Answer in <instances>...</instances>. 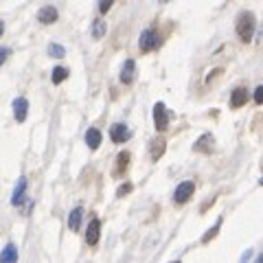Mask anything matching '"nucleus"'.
Instances as JSON below:
<instances>
[{
    "label": "nucleus",
    "instance_id": "1",
    "mask_svg": "<svg viewBox=\"0 0 263 263\" xmlns=\"http://www.w3.org/2000/svg\"><path fill=\"white\" fill-rule=\"evenodd\" d=\"M237 35H239L241 42H252L254 37V31H257V15L252 11H241L239 18H237Z\"/></svg>",
    "mask_w": 263,
    "mask_h": 263
},
{
    "label": "nucleus",
    "instance_id": "2",
    "mask_svg": "<svg viewBox=\"0 0 263 263\" xmlns=\"http://www.w3.org/2000/svg\"><path fill=\"white\" fill-rule=\"evenodd\" d=\"M160 46V33L156 27H149L141 33V40H138V48H141V53H152L154 48Z\"/></svg>",
    "mask_w": 263,
    "mask_h": 263
},
{
    "label": "nucleus",
    "instance_id": "3",
    "mask_svg": "<svg viewBox=\"0 0 263 263\" xmlns=\"http://www.w3.org/2000/svg\"><path fill=\"white\" fill-rule=\"evenodd\" d=\"M169 121H171V112L167 110V105L162 101H158L154 105V127L158 132H164L169 127Z\"/></svg>",
    "mask_w": 263,
    "mask_h": 263
},
{
    "label": "nucleus",
    "instance_id": "4",
    "mask_svg": "<svg viewBox=\"0 0 263 263\" xmlns=\"http://www.w3.org/2000/svg\"><path fill=\"white\" fill-rule=\"evenodd\" d=\"M193 193H195V184L191 182V180H186V182L178 184L176 193H174V202H176V204H186L189 200H191Z\"/></svg>",
    "mask_w": 263,
    "mask_h": 263
},
{
    "label": "nucleus",
    "instance_id": "5",
    "mask_svg": "<svg viewBox=\"0 0 263 263\" xmlns=\"http://www.w3.org/2000/svg\"><path fill=\"white\" fill-rule=\"evenodd\" d=\"M248 99H250L248 88H243V86L235 88V90H233V95H230V108H233V110L243 108V105L248 103Z\"/></svg>",
    "mask_w": 263,
    "mask_h": 263
},
{
    "label": "nucleus",
    "instance_id": "6",
    "mask_svg": "<svg viewBox=\"0 0 263 263\" xmlns=\"http://www.w3.org/2000/svg\"><path fill=\"white\" fill-rule=\"evenodd\" d=\"M134 79H136V62L125 60V64H123V68H121V84L129 86V84H134Z\"/></svg>",
    "mask_w": 263,
    "mask_h": 263
},
{
    "label": "nucleus",
    "instance_id": "7",
    "mask_svg": "<svg viewBox=\"0 0 263 263\" xmlns=\"http://www.w3.org/2000/svg\"><path fill=\"white\" fill-rule=\"evenodd\" d=\"M99 237H101V221L97 217L88 224V230H86V243L88 246H97L99 243Z\"/></svg>",
    "mask_w": 263,
    "mask_h": 263
},
{
    "label": "nucleus",
    "instance_id": "8",
    "mask_svg": "<svg viewBox=\"0 0 263 263\" xmlns=\"http://www.w3.org/2000/svg\"><path fill=\"white\" fill-rule=\"evenodd\" d=\"M27 114H29V101L24 97H18L13 101V117L18 123H24L27 121Z\"/></svg>",
    "mask_w": 263,
    "mask_h": 263
},
{
    "label": "nucleus",
    "instance_id": "9",
    "mask_svg": "<svg viewBox=\"0 0 263 263\" xmlns=\"http://www.w3.org/2000/svg\"><path fill=\"white\" fill-rule=\"evenodd\" d=\"M213 143H215L213 134H202L200 138H197V143H193V152H197V154H211L213 152Z\"/></svg>",
    "mask_w": 263,
    "mask_h": 263
},
{
    "label": "nucleus",
    "instance_id": "10",
    "mask_svg": "<svg viewBox=\"0 0 263 263\" xmlns=\"http://www.w3.org/2000/svg\"><path fill=\"white\" fill-rule=\"evenodd\" d=\"M110 138H112V143H117V145L125 143L127 138H129V129H127V125H123V123H117V125H112V129H110Z\"/></svg>",
    "mask_w": 263,
    "mask_h": 263
},
{
    "label": "nucleus",
    "instance_id": "11",
    "mask_svg": "<svg viewBox=\"0 0 263 263\" xmlns=\"http://www.w3.org/2000/svg\"><path fill=\"white\" fill-rule=\"evenodd\" d=\"M129 160H132V154L129 152H121L117 156V167H114V178H121V176H125V171L129 167Z\"/></svg>",
    "mask_w": 263,
    "mask_h": 263
},
{
    "label": "nucleus",
    "instance_id": "12",
    "mask_svg": "<svg viewBox=\"0 0 263 263\" xmlns=\"http://www.w3.org/2000/svg\"><path fill=\"white\" fill-rule=\"evenodd\" d=\"M57 15H60V13H57V9H55L53 5H44L42 9L37 11V20L42 22V24H55L57 22Z\"/></svg>",
    "mask_w": 263,
    "mask_h": 263
},
{
    "label": "nucleus",
    "instance_id": "13",
    "mask_svg": "<svg viewBox=\"0 0 263 263\" xmlns=\"http://www.w3.org/2000/svg\"><path fill=\"white\" fill-rule=\"evenodd\" d=\"M164 152H167V141H164L162 136L154 138L152 145H149V156H152V160H160L162 156H164Z\"/></svg>",
    "mask_w": 263,
    "mask_h": 263
},
{
    "label": "nucleus",
    "instance_id": "14",
    "mask_svg": "<svg viewBox=\"0 0 263 263\" xmlns=\"http://www.w3.org/2000/svg\"><path fill=\"white\" fill-rule=\"evenodd\" d=\"M0 263H18V248H15V243H7L3 248Z\"/></svg>",
    "mask_w": 263,
    "mask_h": 263
},
{
    "label": "nucleus",
    "instance_id": "15",
    "mask_svg": "<svg viewBox=\"0 0 263 263\" xmlns=\"http://www.w3.org/2000/svg\"><path fill=\"white\" fill-rule=\"evenodd\" d=\"M81 219H84V209L81 206L72 209L70 215H68V228L72 230V233H77V230L81 228Z\"/></svg>",
    "mask_w": 263,
    "mask_h": 263
},
{
    "label": "nucleus",
    "instance_id": "16",
    "mask_svg": "<svg viewBox=\"0 0 263 263\" xmlns=\"http://www.w3.org/2000/svg\"><path fill=\"white\" fill-rule=\"evenodd\" d=\"M101 132H99L97 127H90L88 132H86V145L90 147V149H99V145H101Z\"/></svg>",
    "mask_w": 263,
    "mask_h": 263
},
{
    "label": "nucleus",
    "instance_id": "17",
    "mask_svg": "<svg viewBox=\"0 0 263 263\" xmlns=\"http://www.w3.org/2000/svg\"><path fill=\"white\" fill-rule=\"evenodd\" d=\"M24 193H27V180L20 178L18 180V186H15V191H13V197H11L13 206H20V204L24 202Z\"/></svg>",
    "mask_w": 263,
    "mask_h": 263
},
{
    "label": "nucleus",
    "instance_id": "18",
    "mask_svg": "<svg viewBox=\"0 0 263 263\" xmlns=\"http://www.w3.org/2000/svg\"><path fill=\"white\" fill-rule=\"evenodd\" d=\"M68 77H70V70L64 68V66H57V68H53V72H51L53 84H64V81L68 79Z\"/></svg>",
    "mask_w": 263,
    "mask_h": 263
},
{
    "label": "nucleus",
    "instance_id": "19",
    "mask_svg": "<svg viewBox=\"0 0 263 263\" xmlns=\"http://www.w3.org/2000/svg\"><path fill=\"white\" fill-rule=\"evenodd\" d=\"M221 224H224V219L219 217V219L215 221V226H213V228H209L206 233L202 235V243H204V246H206V243H211L213 239H215V237H217V233H219V228H221Z\"/></svg>",
    "mask_w": 263,
    "mask_h": 263
},
{
    "label": "nucleus",
    "instance_id": "20",
    "mask_svg": "<svg viewBox=\"0 0 263 263\" xmlns=\"http://www.w3.org/2000/svg\"><path fill=\"white\" fill-rule=\"evenodd\" d=\"M105 31H108V27H105V20L97 18V20L92 22V37H95V40L105 37Z\"/></svg>",
    "mask_w": 263,
    "mask_h": 263
},
{
    "label": "nucleus",
    "instance_id": "21",
    "mask_svg": "<svg viewBox=\"0 0 263 263\" xmlns=\"http://www.w3.org/2000/svg\"><path fill=\"white\" fill-rule=\"evenodd\" d=\"M48 55H53V57H57V60H60V57H64L66 55V48L62 46V44H48Z\"/></svg>",
    "mask_w": 263,
    "mask_h": 263
},
{
    "label": "nucleus",
    "instance_id": "22",
    "mask_svg": "<svg viewBox=\"0 0 263 263\" xmlns=\"http://www.w3.org/2000/svg\"><path fill=\"white\" fill-rule=\"evenodd\" d=\"M132 189H134V184H132V182L121 184V186H119V191H117V197H125L127 193H132Z\"/></svg>",
    "mask_w": 263,
    "mask_h": 263
},
{
    "label": "nucleus",
    "instance_id": "23",
    "mask_svg": "<svg viewBox=\"0 0 263 263\" xmlns=\"http://www.w3.org/2000/svg\"><path fill=\"white\" fill-rule=\"evenodd\" d=\"M112 3H114V0H101V3H99V11H101V13H108V11L112 9Z\"/></svg>",
    "mask_w": 263,
    "mask_h": 263
},
{
    "label": "nucleus",
    "instance_id": "24",
    "mask_svg": "<svg viewBox=\"0 0 263 263\" xmlns=\"http://www.w3.org/2000/svg\"><path fill=\"white\" fill-rule=\"evenodd\" d=\"M254 103H257V105L263 103V86H257V88H254Z\"/></svg>",
    "mask_w": 263,
    "mask_h": 263
},
{
    "label": "nucleus",
    "instance_id": "25",
    "mask_svg": "<svg viewBox=\"0 0 263 263\" xmlns=\"http://www.w3.org/2000/svg\"><path fill=\"white\" fill-rule=\"evenodd\" d=\"M7 57H9V48L0 46V66H3V64L7 62Z\"/></svg>",
    "mask_w": 263,
    "mask_h": 263
},
{
    "label": "nucleus",
    "instance_id": "26",
    "mask_svg": "<svg viewBox=\"0 0 263 263\" xmlns=\"http://www.w3.org/2000/svg\"><path fill=\"white\" fill-rule=\"evenodd\" d=\"M3 33H5V22L0 20V35H3Z\"/></svg>",
    "mask_w": 263,
    "mask_h": 263
},
{
    "label": "nucleus",
    "instance_id": "27",
    "mask_svg": "<svg viewBox=\"0 0 263 263\" xmlns=\"http://www.w3.org/2000/svg\"><path fill=\"white\" fill-rule=\"evenodd\" d=\"M254 263H263V257H261V254H259L257 259H254Z\"/></svg>",
    "mask_w": 263,
    "mask_h": 263
},
{
    "label": "nucleus",
    "instance_id": "28",
    "mask_svg": "<svg viewBox=\"0 0 263 263\" xmlns=\"http://www.w3.org/2000/svg\"><path fill=\"white\" fill-rule=\"evenodd\" d=\"M174 263H180V261H174Z\"/></svg>",
    "mask_w": 263,
    "mask_h": 263
}]
</instances>
